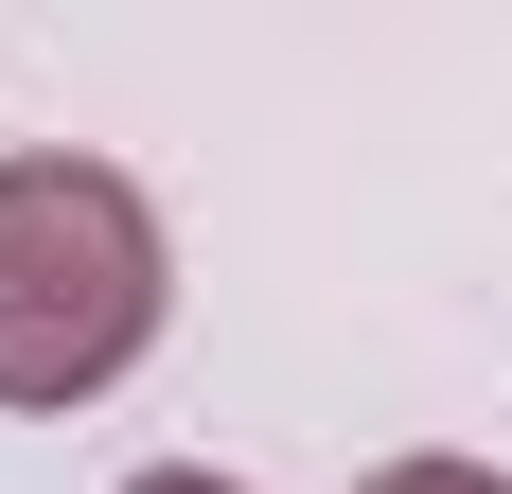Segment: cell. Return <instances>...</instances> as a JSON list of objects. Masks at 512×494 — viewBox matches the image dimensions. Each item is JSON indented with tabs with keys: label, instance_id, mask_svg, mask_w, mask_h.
Wrapping results in <instances>:
<instances>
[{
	"label": "cell",
	"instance_id": "obj_1",
	"mask_svg": "<svg viewBox=\"0 0 512 494\" xmlns=\"http://www.w3.org/2000/svg\"><path fill=\"white\" fill-rule=\"evenodd\" d=\"M159 300H177V265H159L142 177H106V159H71V142L0 159V406L124 389L159 353Z\"/></svg>",
	"mask_w": 512,
	"mask_h": 494
},
{
	"label": "cell",
	"instance_id": "obj_2",
	"mask_svg": "<svg viewBox=\"0 0 512 494\" xmlns=\"http://www.w3.org/2000/svg\"><path fill=\"white\" fill-rule=\"evenodd\" d=\"M354 494H512V477H495V459H371Z\"/></svg>",
	"mask_w": 512,
	"mask_h": 494
},
{
	"label": "cell",
	"instance_id": "obj_3",
	"mask_svg": "<svg viewBox=\"0 0 512 494\" xmlns=\"http://www.w3.org/2000/svg\"><path fill=\"white\" fill-rule=\"evenodd\" d=\"M124 494H248V477H212V459H159V477H124Z\"/></svg>",
	"mask_w": 512,
	"mask_h": 494
}]
</instances>
